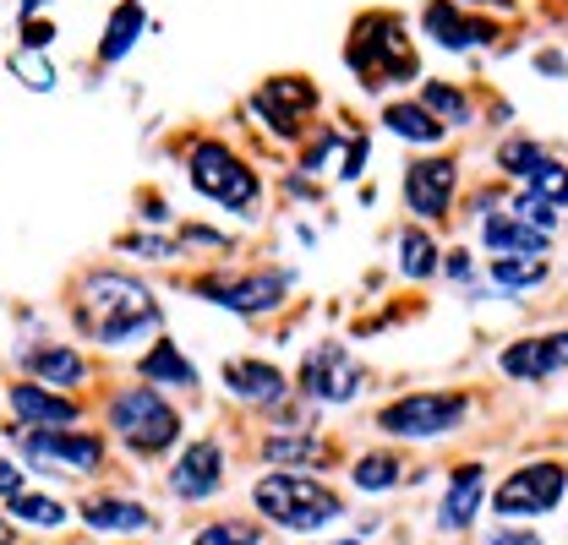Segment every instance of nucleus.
<instances>
[{
  "label": "nucleus",
  "mask_w": 568,
  "mask_h": 545,
  "mask_svg": "<svg viewBox=\"0 0 568 545\" xmlns=\"http://www.w3.org/2000/svg\"><path fill=\"white\" fill-rule=\"evenodd\" d=\"M197 289L213 306H230V311H268V306H280L284 272H268V278L263 272H252V278H203Z\"/></svg>",
  "instance_id": "f8f14e48"
},
{
  "label": "nucleus",
  "mask_w": 568,
  "mask_h": 545,
  "mask_svg": "<svg viewBox=\"0 0 568 545\" xmlns=\"http://www.w3.org/2000/svg\"><path fill=\"white\" fill-rule=\"evenodd\" d=\"M399 268L410 272V278H432L437 272V246L426 240L422 229H405L399 235Z\"/></svg>",
  "instance_id": "bb28decb"
},
{
  "label": "nucleus",
  "mask_w": 568,
  "mask_h": 545,
  "mask_svg": "<svg viewBox=\"0 0 568 545\" xmlns=\"http://www.w3.org/2000/svg\"><path fill=\"white\" fill-rule=\"evenodd\" d=\"M22 366L33 377H44V388H77L88 377V360L71 349V343H44V349H28Z\"/></svg>",
  "instance_id": "dca6fc26"
},
{
  "label": "nucleus",
  "mask_w": 568,
  "mask_h": 545,
  "mask_svg": "<svg viewBox=\"0 0 568 545\" xmlns=\"http://www.w3.org/2000/svg\"><path fill=\"white\" fill-rule=\"evenodd\" d=\"M6 399H11L17 420H22L28 431H50V425H71V420H77V404H71V399H55V393L39 388V382H17Z\"/></svg>",
  "instance_id": "4468645a"
},
{
  "label": "nucleus",
  "mask_w": 568,
  "mask_h": 545,
  "mask_svg": "<svg viewBox=\"0 0 568 545\" xmlns=\"http://www.w3.org/2000/svg\"><path fill=\"white\" fill-rule=\"evenodd\" d=\"M481 496H487V470H481V464L454 470L448 496H443V507H437V524H443V529H465V524L481 513Z\"/></svg>",
  "instance_id": "2eb2a0df"
},
{
  "label": "nucleus",
  "mask_w": 568,
  "mask_h": 545,
  "mask_svg": "<svg viewBox=\"0 0 568 545\" xmlns=\"http://www.w3.org/2000/svg\"><path fill=\"white\" fill-rule=\"evenodd\" d=\"M568 366V333H547V339H525L514 349H503V371L514 382H541L552 371Z\"/></svg>",
  "instance_id": "ddd939ff"
},
{
  "label": "nucleus",
  "mask_w": 568,
  "mask_h": 545,
  "mask_svg": "<svg viewBox=\"0 0 568 545\" xmlns=\"http://www.w3.org/2000/svg\"><path fill=\"white\" fill-rule=\"evenodd\" d=\"M426 28H432L448 50H465V44H481V39H487L481 22H465V17L454 11V0H432V6H426Z\"/></svg>",
  "instance_id": "aec40b11"
},
{
  "label": "nucleus",
  "mask_w": 568,
  "mask_h": 545,
  "mask_svg": "<svg viewBox=\"0 0 568 545\" xmlns=\"http://www.w3.org/2000/svg\"><path fill=\"white\" fill-rule=\"evenodd\" d=\"M17 442H22V453H28L33 464H44L50 475H88V470L104 464V448H99V436H88V431H28V425H17Z\"/></svg>",
  "instance_id": "423d86ee"
},
{
  "label": "nucleus",
  "mask_w": 568,
  "mask_h": 545,
  "mask_svg": "<svg viewBox=\"0 0 568 545\" xmlns=\"http://www.w3.org/2000/svg\"><path fill=\"white\" fill-rule=\"evenodd\" d=\"M138 371L153 377V382H170V388H197V371L186 366V354H181L175 343H153L138 360Z\"/></svg>",
  "instance_id": "4be33fe9"
},
{
  "label": "nucleus",
  "mask_w": 568,
  "mask_h": 545,
  "mask_svg": "<svg viewBox=\"0 0 568 545\" xmlns=\"http://www.w3.org/2000/svg\"><path fill=\"white\" fill-rule=\"evenodd\" d=\"M252 502L280 529H323L345 513V502L312 475H263L252 485Z\"/></svg>",
  "instance_id": "f03ea898"
},
{
  "label": "nucleus",
  "mask_w": 568,
  "mask_h": 545,
  "mask_svg": "<svg viewBox=\"0 0 568 545\" xmlns=\"http://www.w3.org/2000/svg\"><path fill=\"white\" fill-rule=\"evenodd\" d=\"M487 545H541V535H525V529H503V535H493Z\"/></svg>",
  "instance_id": "e433bc0d"
},
{
  "label": "nucleus",
  "mask_w": 568,
  "mask_h": 545,
  "mask_svg": "<svg viewBox=\"0 0 568 545\" xmlns=\"http://www.w3.org/2000/svg\"><path fill=\"white\" fill-rule=\"evenodd\" d=\"M224 382H230L241 399H252V404H280L284 399V377L274 366H263V360H235V366H224Z\"/></svg>",
  "instance_id": "a211bd4d"
},
{
  "label": "nucleus",
  "mask_w": 568,
  "mask_h": 545,
  "mask_svg": "<svg viewBox=\"0 0 568 545\" xmlns=\"http://www.w3.org/2000/svg\"><path fill=\"white\" fill-rule=\"evenodd\" d=\"M11 71H22L28 88H50V66H28V55H11Z\"/></svg>",
  "instance_id": "f704fd0d"
},
{
  "label": "nucleus",
  "mask_w": 568,
  "mask_h": 545,
  "mask_svg": "<svg viewBox=\"0 0 568 545\" xmlns=\"http://www.w3.org/2000/svg\"><path fill=\"white\" fill-rule=\"evenodd\" d=\"M142 28V11L126 0V6H115V17H110V33H104V44H99V55L104 61H121L126 50H132V39H138Z\"/></svg>",
  "instance_id": "393cba45"
},
{
  "label": "nucleus",
  "mask_w": 568,
  "mask_h": 545,
  "mask_svg": "<svg viewBox=\"0 0 568 545\" xmlns=\"http://www.w3.org/2000/svg\"><path fill=\"white\" fill-rule=\"evenodd\" d=\"M192 186L224 207H252L257 203V175L224 147V142H203L192 153Z\"/></svg>",
  "instance_id": "20e7f679"
},
{
  "label": "nucleus",
  "mask_w": 568,
  "mask_h": 545,
  "mask_svg": "<svg viewBox=\"0 0 568 545\" xmlns=\"http://www.w3.org/2000/svg\"><path fill=\"white\" fill-rule=\"evenodd\" d=\"M426 104H432V110H443V115H454V121H465V115H470V110H465V99H459V93H448V88H437V82L426 88Z\"/></svg>",
  "instance_id": "473e14b6"
},
{
  "label": "nucleus",
  "mask_w": 568,
  "mask_h": 545,
  "mask_svg": "<svg viewBox=\"0 0 568 545\" xmlns=\"http://www.w3.org/2000/svg\"><path fill=\"white\" fill-rule=\"evenodd\" d=\"M454 164L448 158H416L410 169H405V203L416 218H443L448 203H454Z\"/></svg>",
  "instance_id": "9b49d317"
},
{
  "label": "nucleus",
  "mask_w": 568,
  "mask_h": 545,
  "mask_svg": "<svg viewBox=\"0 0 568 545\" xmlns=\"http://www.w3.org/2000/svg\"><path fill=\"white\" fill-rule=\"evenodd\" d=\"M525 197H536V203H547V207H568V164L541 158V164L525 175Z\"/></svg>",
  "instance_id": "b1692460"
},
{
  "label": "nucleus",
  "mask_w": 568,
  "mask_h": 545,
  "mask_svg": "<svg viewBox=\"0 0 568 545\" xmlns=\"http://www.w3.org/2000/svg\"><path fill=\"white\" fill-rule=\"evenodd\" d=\"M110 425L121 431V442L132 453H164L175 442V431H181L175 409L164 404L153 388H121L110 399Z\"/></svg>",
  "instance_id": "7ed1b4c3"
},
{
  "label": "nucleus",
  "mask_w": 568,
  "mask_h": 545,
  "mask_svg": "<svg viewBox=\"0 0 568 545\" xmlns=\"http://www.w3.org/2000/svg\"><path fill=\"white\" fill-rule=\"evenodd\" d=\"M383 121H388L399 136H410V142H437V136H443V126L426 115L422 104H388V110H383Z\"/></svg>",
  "instance_id": "a878e982"
},
{
  "label": "nucleus",
  "mask_w": 568,
  "mask_h": 545,
  "mask_svg": "<svg viewBox=\"0 0 568 545\" xmlns=\"http://www.w3.org/2000/svg\"><path fill=\"white\" fill-rule=\"evenodd\" d=\"M312 110V88L295 82V76H274L263 93H257V115L274 121V132H295V115Z\"/></svg>",
  "instance_id": "f3484780"
},
{
  "label": "nucleus",
  "mask_w": 568,
  "mask_h": 545,
  "mask_svg": "<svg viewBox=\"0 0 568 545\" xmlns=\"http://www.w3.org/2000/svg\"><path fill=\"white\" fill-rule=\"evenodd\" d=\"M50 39H55V28H50V22H28V28H22V50H44Z\"/></svg>",
  "instance_id": "72a5a7b5"
},
{
  "label": "nucleus",
  "mask_w": 568,
  "mask_h": 545,
  "mask_svg": "<svg viewBox=\"0 0 568 545\" xmlns=\"http://www.w3.org/2000/svg\"><path fill=\"white\" fill-rule=\"evenodd\" d=\"M263 459H317V436H306V431H295V436H268L263 442Z\"/></svg>",
  "instance_id": "c85d7f7f"
},
{
  "label": "nucleus",
  "mask_w": 568,
  "mask_h": 545,
  "mask_svg": "<svg viewBox=\"0 0 568 545\" xmlns=\"http://www.w3.org/2000/svg\"><path fill=\"white\" fill-rule=\"evenodd\" d=\"M481 240H487L493 251H514V257H541V251H547V235L530 229L525 218H493Z\"/></svg>",
  "instance_id": "412c9836"
},
{
  "label": "nucleus",
  "mask_w": 568,
  "mask_h": 545,
  "mask_svg": "<svg viewBox=\"0 0 568 545\" xmlns=\"http://www.w3.org/2000/svg\"><path fill=\"white\" fill-rule=\"evenodd\" d=\"M0 496H6V502H11V496H22V470H17V464H6V459H0Z\"/></svg>",
  "instance_id": "c9c22d12"
},
{
  "label": "nucleus",
  "mask_w": 568,
  "mask_h": 545,
  "mask_svg": "<svg viewBox=\"0 0 568 545\" xmlns=\"http://www.w3.org/2000/svg\"><path fill=\"white\" fill-rule=\"evenodd\" d=\"M82 524H88V529L126 535V529H148V507L121 502V496H88V502H82Z\"/></svg>",
  "instance_id": "6ab92c4d"
},
{
  "label": "nucleus",
  "mask_w": 568,
  "mask_h": 545,
  "mask_svg": "<svg viewBox=\"0 0 568 545\" xmlns=\"http://www.w3.org/2000/svg\"><path fill=\"white\" fill-rule=\"evenodd\" d=\"M568 491V475L558 464H530V470H519V475L503 480V491H497V513L503 518H519V513H552L558 502H564Z\"/></svg>",
  "instance_id": "1a4fd4ad"
},
{
  "label": "nucleus",
  "mask_w": 568,
  "mask_h": 545,
  "mask_svg": "<svg viewBox=\"0 0 568 545\" xmlns=\"http://www.w3.org/2000/svg\"><path fill=\"white\" fill-rule=\"evenodd\" d=\"M536 164H541V147H536V142H508V147H503V169H508V175L525 181Z\"/></svg>",
  "instance_id": "2f4dec72"
},
{
  "label": "nucleus",
  "mask_w": 568,
  "mask_h": 545,
  "mask_svg": "<svg viewBox=\"0 0 568 545\" xmlns=\"http://www.w3.org/2000/svg\"><path fill=\"white\" fill-rule=\"evenodd\" d=\"M77 328L93 343H110L115 349V343L159 328V306H153V295L142 289L138 278H126V272H88L82 306H77Z\"/></svg>",
  "instance_id": "f257e3e1"
},
{
  "label": "nucleus",
  "mask_w": 568,
  "mask_h": 545,
  "mask_svg": "<svg viewBox=\"0 0 568 545\" xmlns=\"http://www.w3.org/2000/svg\"><path fill=\"white\" fill-rule=\"evenodd\" d=\"M0 545H11V518H0Z\"/></svg>",
  "instance_id": "4c0bfd02"
},
{
  "label": "nucleus",
  "mask_w": 568,
  "mask_h": 545,
  "mask_svg": "<svg viewBox=\"0 0 568 545\" xmlns=\"http://www.w3.org/2000/svg\"><path fill=\"white\" fill-rule=\"evenodd\" d=\"M224 485V448L203 436V442H192L181 459H175V470H170V491L181 496V502H203Z\"/></svg>",
  "instance_id": "9d476101"
},
{
  "label": "nucleus",
  "mask_w": 568,
  "mask_h": 545,
  "mask_svg": "<svg viewBox=\"0 0 568 545\" xmlns=\"http://www.w3.org/2000/svg\"><path fill=\"white\" fill-rule=\"evenodd\" d=\"M497 284L503 289H530V284H541L547 278V268L541 263H508V257H497Z\"/></svg>",
  "instance_id": "7c9ffc66"
},
{
  "label": "nucleus",
  "mask_w": 568,
  "mask_h": 545,
  "mask_svg": "<svg viewBox=\"0 0 568 545\" xmlns=\"http://www.w3.org/2000/svg\"><path fill=\"white\" fill-rule=\"evenodd\" d=\"M465 414H470V404H465L459 393H410V399L383 409L377 425H383L388 436H443V431H454Z\"/></svg>",
  "instance_id": "39448f33"
},
{
  "label": "nucleus",
  "mask_w": 568,
  "mask_h": 545,
  "mask_svg": "<svg viewBox=\"0 0 568 545\" xmlns=\"http://www.w3.org/2000/svg\"><path fill=\"white\" fill-rule=\"evenodd\" d=\"M345 61H351L361 76H366V88H383L394 66L410 71V50H405V33H399V22H388V17H366L361 22V39H355L351 50H345Z\"/></svg>",
  "instance_id": "0eeeda50"
},
{
  "label": "nucleus",
  "mask_w": 568,
  "mask_h": 545,
  "mask_svg": "<svg viewBox=\"0 0 568 545\" xmlns=\"http://www.w3.org/2000/svg\"><path fill=\"white\" fill-rule=\"evenodd\" d=\"M301 393H306V399H323V404H351L355 393H361V371H355L351 349L317 343V349L301 360Z\"/></svg>",
  "instance_id": "6e6552de"
},
{
  "label": "nucleus",
  "mask_w": 568,
  "mask_h": 545,
  "mask_svg": "<svg viewBox=\"0 0 568 545\" xmlns=\"http://www.w3.org/2000/svg\"><path fill=\"white\" fill-rule=\"evenodd\" d=\"M351 480L361 491H388V485L399 480V459H394V453H366V459L355 464Z\"/></svg>",
  "instance_id": "cd10ccee"
},
{
  "label": "nucleus",
  "mask_w": 568,
  "mask_h": 545,
  "mask_svg": "<svg viewBox=\"0 0 568 545\" xmlns=\"http://www.w3.org/2000/svg\"><path fill=\"white\" fill-rule=\"evenodd\" d=\"M257 541H263L257 524H209L192 545H257Z\"/></svg>",
  "instance_id": "c756f323"
},
{
  "label": "nucleus",
  "mask_w": 568,
  "mask_h": 545,
  "mask_svg": "<svg viewBox=\"0 0 568 545\" xmlns=\"http://www.w3.org/2000/svg\"><path fill=\"white\" fill-rule=\"evenodd\" d=\"M6 513H11L17 524H28V529H61V524H67V507H61L55 496H33V491L11 496Z\"/></svg>",
  "instance_id": "5701e85b"
}]
</instances>
